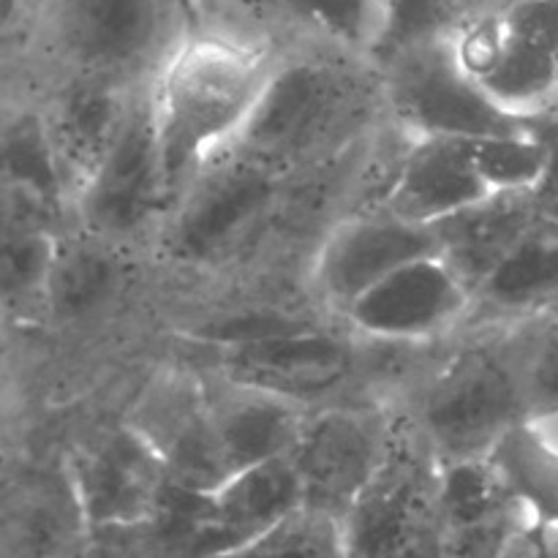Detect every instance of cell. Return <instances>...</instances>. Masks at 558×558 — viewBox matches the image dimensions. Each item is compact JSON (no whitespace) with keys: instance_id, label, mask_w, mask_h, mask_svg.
<instances>
[{"instance_id":"7c38bea8","label":"cell","mask_w":558,"mask_h":558,"mask_svg":"<svg viewBox=\"0 0 558 558\" xmlns=\"http://www.w3.org/2000/svg\"><path fill=\"white\" fill-rule=\"evenodd\" d=\"M439 254L434 229L387 210L343 213L322 234L308 265V289L330 316H341L365 292L409 262Z\"/></svg>"},{"instance_id":"ac0fdd59","label":"cell","mask_w":558,"mask_h":558,"mask_svg":"<svg viewBox=\"0 0 558 558\" xmlns=\"http://www.w3.org/2000/svg\"><path fill=\"white\" fill-rule=\"evenodd\" d=\"M140 90L142 87L101 85V82H58L47 87H27V93L41 104L52 145L74 189V199L101 167Z\"/></svg>"},{"instance_id":"d590c367","label":"cell","mask_w":558,"mask_h":558,"mask_svg":"<svg viewBox=\"0 0 558 558\" xmlns=\"http://www.w3.org/2000/svg\"><path fill=\"white\" fill-rule=\"evenodd\" d=\"M501 558H558V550L550 539L548 526L537 523L526 534H521Z\"/></svg>"},{"instance_id":"cb8c5ba5","label":"cell","mask_w":558,"mask_h":558,"mask_svg":"<svg viewBox=\"0 0 558 558\" xmlns=\"http://www.w3.org/2000/svg\"><path fill=\"white\" fill-rule=\"evenodd\" d=\"M123 254L82 232H65L44 289V314L60 325L101 314L123 289Z\"/></svg>"},{"instance_id":"8d00e7d4","label":"cell","mask_w":558,"mask_h":558,"mask_svg":"<svg viewBox=\"0 0 558 558\" xmlns=\"http://www.w3.org/2000/svg\"><path fill=\"white\" fill-rule=\"evenodd\" d=\"M178 5L185 11V16L205 14V11H248L251 14V0H178Z\"/></svg>"},{"instance_id":"f1b7e54d","label":"cell","mask_w":558,"mask_h":558,"mask_svg":"<svg viewBox=\"0 0 558 558\" xmlns=\"http://www.w3.org/2000/svg\"><path fill=\"white\" fill-rule=\"evenodd\" d=\"M60 238L63 232L47 223L5 213L0 283L9 308H41Z\"/></svg>"},{"instance_id":"9a60e30c","label":"cell","mask_w":558,"mask_h":558,"mask_svg":"<svg viewBox=\"0 0 558 558\" xmlns=\"http://www.w3.org/2000/svg\"><path fill=\"white\" fill-rule=\"evenodd\" d=\"M129 423L156 447L172 483L216 494L234 477L213 428L207 376H161Z\"/></svg>"},{"instance_id":"5b68a950","label":"cell","mask_w":558,"mask_h":558,"mask_svg":"<svg viewBox=\"0 0 558 558\" xmlns=\"http://www.w3.org/2000/svg\"><path fill=\"white\" fill-rule=\"evenodd\" d=\"M292 183V174L240 153H218L169 207L153 251L180 270L232 265L278 223Z\"/></svg>"},{"instance_id":"4fadbf2b","label":"cell","mask_w":558,"mask_h":558,"mask_svg":"<svg viewBox=\"0 0 558 558\" xmlns=\"http://www.w3.org/2000/svg\"><path fill=\"white\" fill-rule=\"evenodd\" d=\"M65 474L90 529L150 521L169 480L156 447L129 420L82 441Z\"/></svg>"},{"instance_id":"ffe728a7","label":"cell","mask_w":558,"mask_h":558,"mask_svg":"<svg viewBox=\"0 0 558 558\" xmlns=\"http://www.w3.org/2000/svg\"><path fill=\"white\" fill-rule=\"evenodd\" d=\"M210 417L232 472L287 458L314 407L207 376Z\"/></svg>"},{"instance_id":"7402d4cb","label":"cell","mask_w":558,"mask_h":558,"mask_svg":"<svg viewBox=\"0 0 558 558\" xmlns=\"http://www.w3.org/2000/svg\"><path fill=\"white\" fill-rule=\"evenodd\" d=\"M537 218L529 194H494L430 229L441 259L477 292Z\"/></svg>"},{"instance_id":"f546056e","label":"cell","mask_w":558,"mask_h":558,"mask_svg":"<svg viewBox=\"0 0 558 558\" xmlns=\"http://www.w3.org/2000/svg\"><path fill=\"white\" fill-rule=\"evenodd\" d=\"M218 558H347L341 521L300 507L259 537Z\"/></svg>"},{"instance_id":"d4e9b609","label":"cell","mask_w":558,"mask_h":558,"mask_svg":"<svg viewBox=\"0 0 558 558\" xmlns=\"http://www.w3.org/2000/svg\"><path fill=\"white\" fill-rule=\"evenodd\" d=\"M283 41H308L371 60L381 22V0H251Z\"/></svg>"},{"instance_id":"ba28073f","label":"cell","mask_w":558,"mask_h":558,"mask_svg":"<svg viewBox=\"0 0 558 558\" xmlns=\"http://www.w3.org/2000/svg\"><path fill=\"white\" fill-rule=\"evenodd\" d=\"M169 213L150 85L136 93L118 140L76 196L74 232L120 251L150 248Z\"/></svg>"},{"instance_id":"d6a6232c","label":"cell","mask_w":558,"mask_h":558,"mask_svg":"<svg viewBox=\"0 0 558 558\" xmlns=\"http://www.w3.org/2000/svg\"><path fill=\"white\" fill-rule=\"evenodd\" d=\"M518 374L526 392L529 417L545 420L558 414V330L512 338Z\"/></svg>"},{"instance_id":"52a82bcc","label":"cell","mask_w":558,"mask_h":558,"mask_svg":"<svg viewBox=\"0 0 558 558\" xmlns=\"http://www.w3.org/2000/svg\"><path fill=\"white\" fill-rule=\"evenodd\" d=\"M463 71L512 114L558 101V0L483 5L452 36Z\"/></svg>"},{"instance_id":"4dcf8cb0","label":"cell","mask_w":558,"mask_h":558,"mask_svg":"<svg viewBox=\"0 0 558 558\" xmlns=\"http://www.w3.org/2000/svg\"><path fill=\"white\" fill-rule=\"evenodd\" d=\"M490 194H532L545 167V150L532 129L518 134L463 140Z\"/></svg>"},{"instance_id":"e0dca14e","label":"cell","mask_w":558,"mask_h":558,"mask_svg":"<svg viewBox=\"0 0 558 558\" xmlns=\"http://www.w3.org/2000/svg\"><path fill=\"white\" fill-rule=\"evenodd\" d=\"M5 213L27 216L58 232H74V189L49 136L41 104L22 90L3 123Z\"/></svg>"},{"instance_id":"8992f818","label":"cell","mask_w":558,"mask_h":558,"mask_svg":"<svg viewBox=\"0 0 558 558\" xmlns=\"http://www.w3.org/2000/svg\"><path fill=\"white\" fill-rule=\"evenodd\" d=\"M347 558H450L441 521V463L396 409L390 450L343 515Z\"/></svg>"},{"instance_id":"7a4b0ae2","label":"cell","mask_w":558,"mask_h":558,"mask_svg":"<svg viewBox=\"0 0 558 558\" xmlns=\"http://www.w3.org/2000/svg\"><path fill=\"white\" fill-rule=\"evenodd\" d=\"M385 118L374 60L325 44L287 41L229 150L298 178L347 156Z\"/></svg>"},{"instance_id":"83f0119b","label":"cell","mask_w":558,"mask_h":558,"mask_svg":"<svg viewBox=\"0 0 558 558\" xmlns=\"http://www.w3.org/2000/svg\"><path fill=\"white\" fill-rule=\"evenodd\" d=\"M485 0H381V22L371 60L387 65L398 54L452 38Z\"/></svg>"},{"instance_id":"2e32d148","label":"cell","mask_w":558,"mask_h":558,"mask_svg":"<svg viewBox=\"0 0 558 558\" xmlns=\"http://www.w3.org/2000/svg\"><path fill=\"white\" fill-rule=\"evenodd\" d=\"M441 521L450 558H501L537 526L490 458L441 463Z\"/></svg>"},{"instance_id":"8fae6325","label":"cell","mask_w":558,"mask_h":558,"mask_svg":"<svg viewBox=\"0 0 558 558\" xmlns=\"http://www.w3.org/2000/svg\"><path fill=\"white\" fill-rule=\"evenodd\" d=\"M472 316L474 292L436 254L403 265L338 319L360 341L417 349L456 336Z\"/></svg>"},{"instance_id":"836d02e7","label":"cell","mask_w":558,"mask_h":558,"mask_svg":"<svg viewBox=\"0 0 558 558\" xmlns=\"http://www.w3.org/2000/svg\"><path fill=\"white\" fill-rule=\"evenodd\" d=\"M85 558H172L150 521L90 529Z\"/></svg>"},{"instance_id":"3957f363","label":"cell","mask_w":558,"mask_h":558,"mask_svg":"<svg viewBox=\"0 0 558 558\" xmlns=\"http://www.w3.org/2000/svg\"><path fill=\"white\" fill-rule=\"evenodd\" d=\"M178 0H41L14 58L31 87L101 82L145 87L183 31Z\"/></svg>"},{"instance_id":"1f68e13d","label":"cell","mask_w":558,"mask_h":558,"mask_svg":"<svg viewBox=\"0 0 558 558\" xmlns=\"http://www.w3.org/2000/svg\"><path fill=\"white\" fill-rule=\"evenodd\" d=\"M314 327H322V322L298 314V311L245 308L229 311L227 316H218V319L205 322L202 327H194L189 338L216 349V352H223V349L248 347V343L270 341V338L294 336V332L314 330Z\"/></svg>"},{"instance_id":"6da1fadb","label":"cell","mask_w":558,"mask_h":558,"mask_svg":"<svg viewBox=\"0 0 558 558\" xmlns=\"http://www.w3.org/2000/svg\"><path fill=\"white\" fill-rule=\"evenodd\" d=\"M283 47L287 41L248 11L185 16L150 80L169 207L210 158L232 147Z\"/></svg>"},{"instance_id":"277c9868","label":"cell","mask_w":558,"mask_h":558,"mask_svg":"<svg viewBox=\"0 0 558 558\" xmlns=\"http://www.w3.org/2000/svg\"><path fill=\"white\" fill-rule=\"evenodd\" d=\"M403 412L439 463L490 458L510 430L532 420L512 332L447 354Z\"/></svg>"},{"instance_id":"44dd1931","label":"cell","mask_w":558,"mask_h":558,"mask_svg":"<svg viewBox=\"0 0 558 558\" xmlns=\"http://www.w3.org/2000/svg\"><path fill=\"white\" fill-rule=\"evenodd\" d=\"M87 526L69 474L20 485L5 501L0 558H85Z\"/></svg>"},{"instance_id":"4316f807","label":"cell","mask_w":558,"mask_h":558,"mask_svg":"<svg viewBox=\"0 0 558 558\" xmlns=\"http://www.w3.org/2000/svg\"><path fill=\"white\" fill-rule=\"evenodd\" d=\"M490 461L526 501L537 523L558 526V447L543 425L534 420L518 425L490 452Z\"/></svg>"},{"instance_id":"d6986e66","label":"cell","mask_w":558,"mask_h":558,"mask_svg":"<svg viewBox=\"0 0 558 558\" xmlns=\"http://www.w3.org/2000/svg\"><path fill=\"white\" fill-rule=\"evenodd\" d=\"M490 189L474 167L463 140H412L398 178L379 210L417 227H436L488 199Z\"/></svg>"},{"instance_id":"f35d334b","label":"cell","mask_w":558,"mask_h":558,"mask_svg":"<svg viewBox=\"0 0 558 558\" xmlns=\"http://www.w3.org/2000/svg\"><path fill=\"white\" fill-rule=\"evenodd\" d=\"M38 3H41V0H38Z\"/></svg>"},{"instance_id":"603a6c76","label":"cell","mask_w":558,"mask_h":558,"mask_svg":"<svg viewBox=\"0 0 558 558\" xmlns=\"http://www.w3.org/2000/svg\"><path fill=\"white\" fill-rule=\"evenodd\" d=\"M558 298V221L539 216L474 292V316L512 322Z\"/></svg>"},{"instance_id":"30bf717a","label":"cell","mask_w":558,"mask_h":558,"mask_svg":"<svg viewBox=\"0 0 558 558\" xmlns=\"http://www.w3.org/2000/svg\"><path fill=\"white\" fill-rule=\"evenodd\" d=\"M396 409L322 403L300 428L289 461L303 485V505L343 521L385 463Z\"/></svg>"},{"instance_id":"9c48e42d","label":"cell","mask_w":558,"mask_h":558,"mask_svg":"<svg viewBox=\"0 0 558 558\" xmlns=\"http://www.w3.org/2000/svg\"><path fill=\"white\" fill-rule=\"evenodd\" d=\"M379 71L387 120L414 140H480L518 134L529 123L501 109L463 71L452 38L398 54Z\"/></svg>"},{"instance_id":"e575fe53","label":"cell","mask_w":558,"mask_h":558,"mask_svg":"<svg viewBox=\"0 0 558 558\" xmlns=\"http://www.w3.org/2000/svg\"><path fill=\"white\" fill-rule=\"evenodd\" d=\"M529 129L545 150V167L532 196L534 207L548 221H558V101L529 114Z\"/></svg>"},{"instance_id":"484cf974","label":"cell","mask_w":558,"mask_h":558,"mask_svg":"<svg viewBox=\"0 0 558 558\" xmlns=\"http://www.w3.org/2000/svg\"><path fill=\"white\" fill-rule=\"evenodd\" d=\"M216 505L232 550L305 507L303 485L289 456L234 474L221 490H216Z\"/></svg>"},{"instance_id":"5bb4252c","label":"cell","mask_w":558,"mask_h":558,"mask_svg":"<svg viewBox=\"0 0 558 558\" xmlns=\"http://www.w3.org/2000/svg\"><path fill=\"white\" fill-rule=\"evenodd\" d=\"M360 365L357 338L322 325L294 336L223 349L216 360V376L303 407H322L332 403L330 398L354 379Z\"/></svg>"},{"instance_id":"74e56055","label":"cell","mask_w":558,"mask_h":558,"mask_svg":"<svg viewBox=\"0 0 558 558\" xmlns=\"http://www.w3.org/2000/svg\"><path fill=\"white\" fill-rule=\"evenodd\" d=\"M505 3H521V0H485V5H505Z\"/></svg>"}]
</instances>
